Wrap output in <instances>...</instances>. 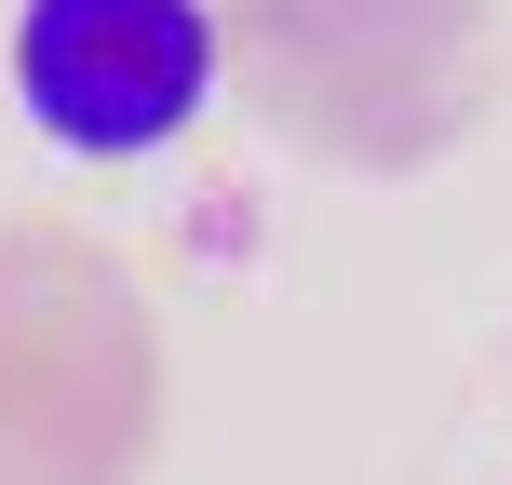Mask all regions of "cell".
Returning <instances> with one entry per match:
<instances>
[{"mask_svg":"<svg viewBox=\"0 0 512 485\" xmlns=\"http://www.w3.org/2000/svg\"><path fill=\"white\" fill-rule=\"evenodd\" d=\"M216 95L203 0H27L14 14V108L68 162H149Z\"/></svg>","mask_w":512,"mask_h":485,"instance_id":"obj_1","label":"cell"}]
</instances>
